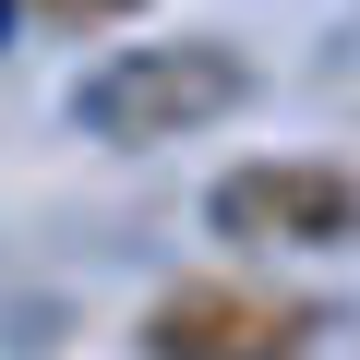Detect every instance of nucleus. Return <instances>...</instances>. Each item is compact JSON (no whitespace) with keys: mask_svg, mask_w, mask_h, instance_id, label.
I'll return each instance as SVG.
<instances>
[{"mask_svg":"<svg viewBox=\"0 0 360 360\" xmlns=\"http://www.w3.org/2000/svg\"><path fill=\"white\" fill-rule=\"evenodd\" d=\"M252 96L240 49L217 37H168V49H108L84 84H72V132L108 144V156H144V144H180V132H205Z\"/></svg>","mask_w":360,"mask_h":360,"instance_id":"nucleus-1","label":"nucleus"},{"mask_svg":"<svg viewBox=\"0 0 360 360\" xmlns=\"http://www.w3.org/2000/svg\"><path fill=\"white\" fill-rule=\"evenodd\" d=\"M205 217L240 252H336V240H360V168H336V156H252V168L217 180Z\"/></svg>","mask_w":360,"mask_h":360,"instance_id":"nucleus-3","label":"nucleus"},{"mask_svg":"<svg viewBox=\"0 0 360 360\" xmlns=\"http://www.w3.org/2000/svg\"><path fill=\"white\" fill-rule=\"evenodd\" d=\"M37 25H120V13H144V0H25Z\"/></svg>","mask_w":360,"mask_h":360,"instance_id":"nucleus-4","label":"nucleus"},{"mask_svg":"<svg viewBox=\"0 0 360 360\" xmlns=\"http://www.w3.org/2000/svg\"><path fill=\"white\" fill-rule=\"evenodd\" d=\"M324 336V300L264 276H180L144 312V360H300Z\"/></svg>","mask_w":360,"mask_h":360,"instance_id":"nucleus-2","label":"nucleus"}]
</instances>
